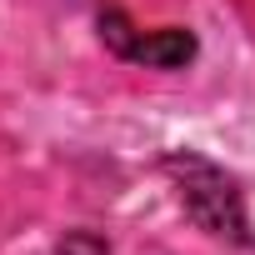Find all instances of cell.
Returning a JSON list of instances; mask_svg holds the SVG:
<instances>
[{
	"label": "cell",
	"mask_w": 255,
	"mask_h": 255,
	"mask_svg": "<svg viewBox=\"0 0 255 255\" xmlns=\"http://www.w3.org/2000/svg\"><path fill=\"white\" fill-rule=\"evenodd\" d=\"M60 255H110V250H105V240H100V235L75 230V235H65V240H60Z\"/></svg>",
	"instance_id": "cell-3"
},
{
	"label": "cell",
	"mask_w": 255,
	"mask_h": 255,
	"mask_svg": "<svg viewBox=\"0 0 255 255\" xmlns=\"http://www.w3.org/2000/svg\"><path fill=\"white\" fill-rule=\"evenodd\" d=\"M165 175L175 180V195L185 205V215L215 235V240H230V245H250V220H245V200L235 190V180L200 160V155H165Z\"/></svg>",
	"instance_id": "cell-1"
},
{
	"label": "cell",
	"mask_w": 255,
	"mask_h": 255,
	"mask_svg": "<svg viewBox=\"0 0 255 255\" xmlns=\"http://www.w3.org/2000/svg\"><path fill=\"white\" fill-rule=\"evenodd\" d=\"M100 35H105L125 60H140V65H155V70H180L185 60H195V35L180 30V25L135 35L130 25H125L120 10H105V15H100Z\"/></svg>",
	"instance_id": "cell-2"
}]
</instances>
